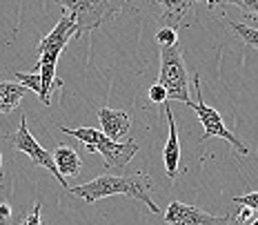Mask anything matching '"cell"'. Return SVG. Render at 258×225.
<instances>
[{
  "instance_id": "9c48e42d",
  "label": "cell",
  "mask_w": 258,
  "mask_h": 225,
  "mask_svg": "<svg viewBox=\"0 0 258 225\" xmlns=\"http://www.w3.org/2000/svg\"><path fill=\"white\" fill-rule=\"evenodd\" d=\"M100 132L111 141H120L132 127V116L125 109H111V107H100L98 109Z\"/></svg>"
},
{
  "instance_id": "ba28073f",
  "label": "cell",
  "mask_w": 258,
  "mask_h": 225,
  "mask_svg": "<svg viewBox=\"0 0 258 225\" xmlns=\"http://www.w3.org/2000/svg\"><path fill=\"white\" fill-rule=\"evenodd\" d=\"M163 218L169 225H232V218L227 214L214 216V214L198 210L196 205H185L180 201L169 203L167 210L163 212Z\"/></svg>"
},
{
  "instance_id": "277c9868",
  "label": "cell",
  "mask_w": 258,
  "mask_h": 225,
  "mask_svg": "<svg viewBox=\"0 0 258 225\" xmlns=\"http://www.w3.org/2000/svg\"><path fill=\"white\" fill-rule=\"evenodd\" d=\"M194 92H196V98H194V103H191V109L196 111V116H198V121H201V125H203V138H201V143H205L209 141V138H214V136H218V138H223V141H227L229 145L234 147V152L238 154V156H247L249 154V149H247V145L243 141H240L236 134L229 130L227 125H225V121H223V116L218 114L214 107H209L205 100H203V89H201V76H194Z\"/></svg>"
},
{
  "instance_id": "ffe728a7",
  "label": "cell",
  "mask_w": 258,
  "mask_h": 225,
  "mask_svg": "<svg viewBox=\"0 0 258 225\" xmlns=\"http://www.w3.org/2000/svg\"><path fill=\"white\" fill-rule=\"evenodd\" d=\"M238 9L247 18H258V0H243V3L238 5Z\"/></svg>"
},
{
  "instance_id": "6da1fadb",
  "label": "cell",
  "mask_w": 258,
  "mask_h": 225,
  "mask_svg": "<svg viewBox=\"0 0 258 225\" xmlns=\"http://www.w3.org/2000/svg\"><path fill=\"white\" fill-rule=\"evenodd\" d=\"M152 187H154V183H152V179H149V174L134 172V174H125V176H116V174L96 176L89 183L67 187V192L72 196L83 199L85 203H96L100 199H107V196L125 194L136 201H143L154 214H160V207L156 205L152 199Z\"/></svg>"
},
{
  "instance_id": "30bf717a",
  "label": "cell",
  "mask_w": 258,
  "mask_h": 225,
  "mask_svg": "<svg viewBox=\"0 0 258 225\" xmlns=\"http://www.w3.org/2000/svg\"><path fill=\"white\" fill-rule=\"evenodd\" d=\"M167 125H169V138L163 149V160H165V172L167 179H176L178 176V163H180V143H178V130H176V121L167 105Z\"/></svg>"
},
{
  "instance_id": "7402d4cb",
  "label": "cell",
  "mask_w": 258,
  "mask_h": 225,
  "mask_svg": "<svg viewBox=\"0 0 258 225\" xmlns=\"http://www.w3.org/2000/svg\"><path fill=\"white\" fill-rule=\"evenodd\" d=\"M249 218H254V210H251V207H245V205H243V210L238 212V225H240V223H247Z\"/></svg>"
},
{
  "instance_id": "484cf974",
  "label": "cell",
  "mask_w": 258,
  "mask_h": 225,
  "mask_svg": "<svg viewBox=\"0 0 258 225\" xmlns=\"http://www.w3.org/2000/svg\"><path fill=\"white\" fill-rule=\"evenodd\" d=\"M240 225H247V223H240Z\"/></svg>"
},
{
  "instance_id": "d6986e66",
  "label": "cell",
  "mask_w": 258,
  "mask_h": 225,
  "mask_svg": "<svg viewBox=\"0 0 258 225\" xmlns=\"http://www.w3.org/2000/svg\"><path fill=\"white\" fill-rule=\"evenodd\" d=\"M234 203L236 205L251 207L254 212H258V192H251V194H245V196H234Z\"/></svg>"
},
{
  "instance_id": "44dd1931",
  "label": "cell",
  "mask_w": 258,
  "mask_h": 225,
  "mask_svg": "<svg viewBox=\"0 0 258 225\" xmlns=\"http://www.w3.org/2000/svg\"><path fill=\"white\" fill-rule=\"evenodd\" d=\"M12 223V205L7 201H0V225Z\"/></svg>"
},
{
  "instance_id": "3957f363",
  "label": "cell",
  "mask_w": 258,
  "mask_h": 225,
  "mask_svg": "<svg viewBox=\"0 0 258 225\" xmlns=\"http://www.w3.org/2000/svg\"><path fill=\"white\" fill-rule=\"evenodd\" d=\"M60 7L67 9V14L76 23V38L98 29L103 23L111 20L120 14V7L114 0H53Z\"/></svg>"
},
{
  "instance_id": "e0dca14e",
  "label": "cell",
  "mask_w": 258,
  "mask_h": 225,
  "mask_svg": "<svg viewBox=\"0 0 258 225\" xmlns=\"http://www.w3.org/2000/svg\"><path fill=\"white\" fill-rule=\"evenodd\" d=\"M149 100L156 105H165L167 103V89H165L160 83L152 85V87H149Z\"/></svg>"
},
{
  "instance_id": "2e32d148",
  "label": "cell",
  "mask_w": 258,
  "mask_h": 225,
  "mask_svg": "<svg viewBox=\"0 0 258 225\" xmlns=\"http://www.w3.org/2000/svg\"><path fill=\"white\" fill-rule=\"evenodd\" d=\"M156 42H158V47L163 49V47H174L178 45V31H176V27H160L158 31H156Z\"/></svg>"
},
{
  "instance_id": "5b68a950",
  "label": "cell",
  "mask_w": 258,
  "mask_h": 225,
  "mask_svg": "<svg viewBox=\"0 0 258 225\" xmlns=\"http://www.w3.org/2000/svg\"><path fill=\"white\" fill-rule=\"evenodd\" d=\"M158 83L167 89V100H180L191 107L194 100L189 98V85H187V69L178 45L163 47L160 49V74Z\"/></svg>"
},
{
  "instance_id": "cb8c5ba5",
  "label": "cell",
  "mask_w": 258,
  "mask_h": 225,
  "mask_svg": "<svg viewBox=\"0 0 258 225\" xmlns=\"http://www.w3.org/2000/svg\"><path fill=\"white\" fill-rule=\"evenodd\" d=\"M249 225H258V216H256V214H254V218H251V223Z\"/></svg>"
},
{
  "instance_id": "d4e9b609",
  "label": "cell",
  "mask_w": 258,
  "mask_h": 225,
  "mask_svg": "<svg viewBox=\"0 0 258 225\" xmlns=\"http://www.w3.org/2000/svg\"><path fill=\"white\" fill-rule=\"evenodd\" d=\"M122 3H125V5H129V3H132V0H122Z\"/></svg>"
},
{
  "instance_id": "ac0fdd59",
  "label": "cell",
  "mask_w": 258,
  "mask_h": 225,
  "mask_svg": "<svg viewBox=\"0 0 258 225\" xmlns=\"http://www.w3.org/2000/svg\"><path fill=\"white\" fill-rule=\"evenodd\" d=\"M40 210H42L40 203H34V207L25 214V218L20 221V225H42L40 223Z\"/></svg>"
},
{
  "instance_id": "9a60e30c",
  "label": "cell",
  "mask_w": 258,
  "mask_h": 225,
  "mask_svg": "<svg viewBox=\"0 0 258 225\" xmlns=\"http://www.w3.org/2000/svg\"><path fill=\"white\" fill-rule=\"evenodd\" d=\"M229 27L234 29V34L238 36V38H243L249 47H256L258 49V29H254V27H249L245 23H229Z\"/></svg>"
},
{
  "instance_id": "603a6c76",
  "label": "cell",
  "mask_w": 258,
  "mask_h": 225,
  "mask_svg": "<svg viewBox=\"0 0 258 225\" xmlns=\"http://www.w3.org/2000/svg\"><path fill=\"white\" fill-rule=\"evenodd\" d=\"M3 179H5V167H3V152H0V185H3Z\"/></svg>"
},
{
  "instance_id": "5bb4252c",
  "label": "cell",
  "mask_w": 258,
  "mask_h": 225,
  "mask_svg": "<svg viewBox=\"0 0 258 225\" xmlns=\"http://www.w3.org/2000/svg\"><path fill=\"white\" fill-rule=\"evenodd\" d=\"M14 78H16V83L25 85L27 89H31V92H34V94L40 98L42 85H40V74H38V72H16Z\"/></svg>"
},
{
  "instance_id": "7a4b0ae2",
  "label": "cell",
  "mask_w": 258,
  "mask_h": 225,
  "mask_svg": "<svg viewBox=\"0 0 258 225\" xmlns=\"http://www.w3.org/2000/svg\"><path fill=\"white\" fill-rule=\"evenodd\" d=\"M62 134H69V136L78 138L80 143L85 145L87 152H98L105 160V167L109 170H120V167H127L129 160L138 154V143L134 138L120 143V141H111L107 138L100 130L96 127H58Z\"/></svg>"
},
{
  "instance_id": "52a82bcc",
  "label": "cell",
  "mask_w": 258,
  "mask_h": 225,
  "mask_svg": "<svg viewBox=\"0 0 258 225\" xmlns=\"http://www.w3.org/2000/svg\"><path fill=\"white\" fill-rule=\"evenodd\" d=\"M72 38H76V23L69 14H62L58 25L38 42V49H36L38 63L36 65H58V58Z\"/></svg>"
},
{
  "instance_id": "8fae6325",
  "label": "cell",
  "mask_w": 258,
  "mask_h": 225,
  "mask_svg": "<svg viewBox=\"0 0 258 225\" xmlns=\"http://www.w3.org/2000/svg\"><path fill=\"white\" fill-rule=\"evenodd\" d=\"M51 156H53V163H56L58 172H60V176L64 181L72 179V176H78L80 170H83V160H80L78 152L74 147H69V145L56 147Z\"/></svg>"
},
{
  "instance_id": "7c38bea8",
  "label": "cell",
  "mask_w": 258,
  "mask_h": 225,
  "mask_svg": "<svg viewBox=\"0 0 258 225\" xmlns=\"http://www.w3.org/2000/svg\"><path fill=\"white\" fill-rule=\"evenodd\" d=\"M29 89L16 80H0V114H12Z\"/></svg>"
},
{
  "instance_id": "8992f818",
  "label": "cell",
  "mask_w": 258,
  "mask_h": 225,
  "mask_svg": "<svg viewBox=\"0 0 258 225\" xmlns=\"http://www.w3.org/2000/svg\"><path fill=\"white\" fill-rule=\"evenodd\" d=\"M9 141H12V145L14 149H18V152H23L27 154V156L31 158V163L34 165H38V167H45V170H49V172L53 174V179L60 183L64 190H67V181L60 176V172H58V167H56V163H53V156L49 152H47L45 147L40 145L38 141H36L34 136H31V132H29V125H27V116L23 114L20 116V125H18V130H16L12 136H9Z\"/></svg>"
},
{
  "instance_id": "4316f807",
  "label": "cell",
  "mask_w": 258,
  "mask_h": 225,
  "mask_svg": "<svg viewBox=\"0 0 258 225\" xmlns=\"http://www.w3.org/2000/svg\"><path fill=\"white\" fill-rule=\"evenodd\" d=\"M194 3H198V0H194Z\"/></svg>"
},
{
  "instance_id": "4fadbf2b",
  "label": "cell",
  "mask_w": 258,
  "mask_h": 225,
  "mask_svg": "<svg viewBox=\"0 0 258 225\" xmlns=\"http://www.w3.org/2000/svg\"><path fill=\"white\" fill-rule=\"evenodd\" d=\"M156 5L163 9V20L167 27H178L194 9V0H156Z\"/></svg>"
}]
</instances>
